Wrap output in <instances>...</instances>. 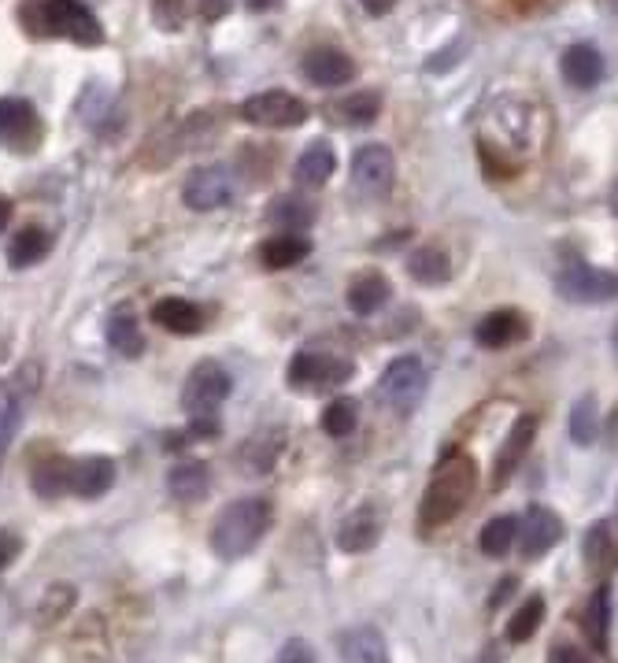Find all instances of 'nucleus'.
<instances>
[{"label": "nucleus", "instance_id": "43", "mask_svg": "<svg viewBox=\"0 0 618 663\" xmlns=\"http://www.w3.org/2000/svg\"><path fill=\"white\" fill-rule=\"evenodd\" d=\"M227 12V0H201V15L204 19H219Z\"/></svg>", "mask_w": 618, "mask_h": 663}, {"label": "nucleus", "instance_id": "7", "mask_svg": "<svg viewBox=\"0 0 618 663\" xmlns=\"http://www.w3.org/2000/svg\"><path fill=\"white\" fill-rule=\"evenodd\" d=\"M42 115L23 96H0V145L12 152H31L42 141Z\"/></svg>", "mask_w": 618, "mask_h": 663}, {"label": "nucleus", "instance_id": "19", "mask_svg": "<svg viewBox=\"0 0 618 663\" xmlns=\"http://www.w3.org/2000/svg\"><path fill=\"white\" fill-rule=\"evenodd\" d=\"M152 323L163 327L167 334L190 338L204 327V311L185 297H163V300H156V308H152Z\"/></svg>", "mask_w": 618, "mask_h": 663}, {"label": "nucleus", "instance_id": "10", "mask_svg": "<svg viewBox=\"0 0 618 663\" xmlns=\"http://www.w3.org/2000/svg\"><path fill=\"white\" fill-rule=\"evenodd\" d=\"M392 179H397V160H392L386 145H363V149L352 156V182H356L363 193H370V197L389 193Z\"/></svg>", "mask_w": 618, "mask_h": 663}, {"label": "nucleus", "instance_id": "29", "mask_svg": "<svg viewBox=\"0 0 618 663\" xmlns=\"http://www.w3.org/2000/svg\"><path fill=\"white\" fill-rule=\"evenodd\" d=\"M408 271L411 278H419L423 286H440V282H448V275H453V260L437 245H419L408 256Z\"/></svg>", "mask_w": 618, "mask_h": 663}, {"label": "nucleus", "instance_id": "20", "mask_svg": "<svg viewBox=\"0 0 618 663\" xmlns=\"http://www.w3.org/2000/svg\"><path fill=\"white\" fill-rule=\"evenodd\" d=\"M337 652L345 663H389L386 638L375 627H352L341 633Z\"/></svg>", "mask_w": 618, "mask_h": 663}, {"label": "nucleus", "instance_id": "21", "mask_svg": "<svg viewBox=\"0 0 618 663\" xmlns=\"http://www.w3.org/2000/svg\"><path fill=\"white\" fill-rule=\"evenodd\" d=\"M333 171H337V152H333L330 141L319 138L300 152L297 182L304 185V190H319V185H327L333 179Z\"/></svg>", "mask_w": 618, "mask_h": 663}, {"label": "nucleus", "instance_id": "32", "mask_svg": "<svg viewBox=\"0 0 618 663\" xmlns=\"http://www.w3.org/2000/svg\"><path fill=\"white\" fill-rule=\"evenodd\" d=\"M515 541H518V519H515V515H496V519H489L482 526V538H478L482 552L493 556V560L512 552Z\"/></svg>", "mask_w": 618, "mask_h": 663}, {"label": "nucleus", "instance_id": "42", "mask_svg": "<svg viewBox=\"0 0 618 663\" xmlns=\"http://www.w3.org/2000/svg\"><path fill=\"white\" fill-rule=\"evenodd\" d=\"M552 663H588V656L577 645H566L563 641V645L552 649Z\"/></svg>", "mask_w": 618, "mask_h": 663}, {"label": "nucleus", "instance_id": "6", "mask_svg": "<svg viewBox=\"0 0 618 663\" xmlns=\"http://www.w3.org/2000/svg\"><path fill=\"white\" fill-rule=\"evenodd\" d=\"M42 15L56 37H67V42H75V45L104 42V26L96 23V15L82 4V0H45Z\"/></svg>", "mask_w": 618, "mask_h": 663}, {"label": "nucleus", "instance_id": "13", "mask_svg": "<svg viewBox=\"0 0 618 663\" xmlns=\"http://www.w3.org/2000/svg\"><path fill=\"white\" fill-rule=\"evenodd\" d=\"M381 538V508L378 504H359L337 526V545L345 552H370Z\"/></svg>", "mask_w": 618, "mask_h": 663}, {"label": "nucleus", "instance_id": "28", "mask_svg": "<svg viewBox=\"0 0 618 663\" xmlns=\"http://www.w3.org/2000/svg\"><path fill=\"white\" fill-rule=\"evenodd\" d=\"M48 249H53V233L42 227H26L19 230L12 245H8V263H12L15 271L34 267V263H42L48 256Z\"/></svg>", "mask_w": 618, "mask_h": 663}, {"label": "nucleus", "instance_id": "45", "mask_svg": "<svg viewBox=\"0 0 618 663\" xmlns=\"http://www.w3.org/2000/svg\"><path fill=\"white\" fill-rule=\"evenodd\" d=\"M244 4H249L252 12H274V8H278L282 0H244Z\"/></svg>", "mask_w": 618, "mask_h": 663}, {"label": "nucleus", "instance_id": "34", "mask_svg": "<svg viewBox=\"0 0 618 663\" xmlns=\"http://www.w3.org/2000/svg\"><path fill=\"white\" fill-rule=\"evenodd\" d=\"M600 437V412H596L593 397H582L571 412V442L574 445H593Z\"/></svg>", "mask_w": 618, "mask_h": 663}, {"label": "nucleus", "instance_id": "39", "mask_svg": "<svg viewBox=\"0 0 618 663\" xmlns=\"http://www.w3.org/2000/svg\"><path fill=\"white\" fill-rule=\"evenodd\" d=\"M182 12H185V0H156V23H160L163 31H179L185 19Z\"/></svg>", "mask_w": 618, "mask_h": 663}, {"label": "nucleus", "instance_id": "15", "mask_svg": "<svg viewBox=\"0 0 618 663\" xmlns=\"http://www.w3.org/2000/svg\"><path fill=\"white\" fill-rule=\"evenodd\" d=\"M115 485V464L107 456H85V460H71V475H67V493L82 496V501H96Z\"/></svg>", "mask_w": 618, "mask_h": 663}, {"label": "nucleus", "instance_id": "41", "mask_svg": "<svg viewBox=\"0 0 618 663\" xmlns=\"http://www.w3.org/2000/svg\"><path fill=\"white\" fill-rule=\"evenodd\" d=\"M15 556H19V538H15V534H8V530H0V571H4Z\"/></svg>", "mask_w": 618, "mask_h": 663}, {"label": "nucleus", "instance_id": "48", "mask_svg": "<svg viewBox=\"0 0 618 663\" xmlns=\"http://www.w3.org/2000/svg\"><path fill=\"white\" fill-rule=\"evenodd\" d=\"M611 208L618 212V185H615V193H611Z\"/></svg>", "mask_w": 618, "mask_h": 663}, {"label": "nucleus", "instance_id": "37", "mask_svg": "<svg viewBox=\"0 0 618 663\" xmlns=\"http://www.w3.org/2000/svg\"><path fill=\"white\" fill-rule=\"evenodd\" d=\"M378 112H381L378 93H356V96H345V101H341V119L352 126H370L378 119Z\"/></svg>", "mask_w": 618, "mask_h": 663}, {"label": "nucleus", "instance_id": "49", "mask_svg": "<svg viewBox=\"0 0 618 663\" xmlns=\"http://www.w3.org/2000/svg\"><path fill=\"white\" fill-rule=\"evenodd\" d=\"M607 4H611V12L618 15V0H607Z\"/></svg>", "mask_w": 618, "mask_h": 663}, {"label": "nucleus", "instance_id": "33", "mask_svg": "<svg viewBox=\"0 0 618 663\" xmlns=\"http://www.w3.org/2000/svg\"><path fill=\"white\" fill-rule=\"evenodd\" d=\"M67 475H71V460L67 456H48L34 467V490L42 496H60L67 493Z\"/></svg>", "mask_w": 618, "mask_h": 663}, {"label": "nucleus", "instance_id": "12", "mask_svg": "<svg viewBox=\"0 0 618 663\" xmlns=\"http://www.w3.org/2000/svg\"><path fill=\"white\" fill-rule=\"evenodd\" d=\"M233 197V182L222 168H196L182 185V201L190 204L193 212H215L222 204H230Z\"/></svg>", "mask_w": 618, "mask_h": 663}, {"label": "nucleus", "instance_id": "1", "mask_svg": "<svg viewBox=\"0 0 618 663\" xmlns=\"http://www.w3.org/2000/svg\"><path fill=\"white\" fill-rule=\"evenodd\" d=\"M474 479H478V467L467 453H448L445 460L437 464V471L430 475V485L423 493V508H419L426 530L448 526L467 508V501L474 496Z\"/></svg>", "mask_w": 618, "mask_h": 663}, {"label": "nucleus", "instance_id": "26", "mask_svg": "<svg viewBox=\"0 0 618 663\" xmlns=\"http://www.w3.org/2000/svg\"><path fill=\"white\" fill-rule=\"evenodd\" d=\"M23 408H26L23 382H19V378H8V382H0V460H4L8 445H12L19 423H23Z\"/></svg>", "mask_w": 618, "mask_h": 663}, {"label": "nucleus", "instance_id": "9", "mask_svg": "<svg viewBox=\"0 0 618 663\" xmlns=\"http://www.w3.org/2000/svg\"><path fill=\"white\" fill-rule=\"evenodd\" d=\"M352 378V364L341 356L327 353H300L293 356V364L286 370V382L297 389H337Z\"/></svg>", "mask_w": 618, "mask_h": 663}, {"label": "nucleus", "instance_id": "18", "mask_svg": "<svg viewBox=\"0 0 618 663\" xmlns=\"http://www.w3.org/2000/svg\"><path fill=\"white\" fill-rule=\"evenodd\" d=\"M526 330H529V323L518 316V311L500 308V311H489L482 323H478L474 338L482 348H507V345H515V341H523Z\"/></svg>", "mask_w": 618, "mask_h": 663}, {"label": "nucleus", "instance_id": "8", "mask_svg": "<svg viewBox=\"0 0 618 663\" xmlns=\"http://www.w3.org/2000/svg\"><path fill=\"white\" fill-rule=\"evenodd\" d=\"M241 115L252 126H267V130H286V126H300L308 119V104L300 96H293L286 90H267L256 93L241 104Z\"/></svg>", "mask_w": 618, "mask_h": 663}, {"label": "nucleus", "instance_id": "40", "mask_svg": "<svg viewBox=\"0 0 618 663\" xmlns=\"http://www.w3.org/2000/svg\"><path fill=\"white\" fill-rule=\"evenodd\" d=\"M274 663H316V649H311L304 638H293V641L282 645L278 660H274Z\"/></svg>", "mask_w": 618, "mask_h": 663}, {"label": "nucleus", "instance_id": "31", "mask_svg": "<svg viewBox=\"0 0 618 663\" xmlns=\"http://www.w3.org/2000/svg\"><path fill=\"white\" fill-rule=\"evenodd\" d=\"M585 633L596 649L607 652V633H611V590L600 586L585 608Z\"/></svg>", "mask_w": 618, "mask_h": 663}, {"label": "nucleus", "instance_id": "14", "mask_svg": "<svg viewBox=\"0 0 618 663\" xmlns=\"http://www.w3.org/2000/svg\"><path fill=\"white\" fill-rule=\"evenodd\" d=\"M559 538H563V523L548 508H529L526 519L518 523V545H523L526 560H541L545 552H552Z\"/></svg>", "mask_w": 618, "mask_h": 663}, {"label": "nucleus", "instance_id": "2", "mask_svg": "<svg viewBox=\"0 0 618 663\" xmlns=\"http://www.w3.org/2000/svg\"><path fill=\"white\" fill-rule=\"evenodd\" d=\"M271 504L263 496H244V501H233L222 508V515L215 519L211 530V549L222 556V560H241L263 541V534L271 530Z\"/></svg>", "mask_w": 618, "mask_h": 663}, {"label": "nucleus", "instance_id": "47", "mask_svg": "<svg viewBox=\"0 0 618 663\" xmlns=\"http://www.w3.org/2000/svg\"><path fill=\"white\" fill-rule=\"evenodd\" d=\"M611 348H615V359H618V323H615V334H611Z\"/></svg>", "mask_w": 618, "mask_h": 663}, {"label": "nucleus", "instance_id": "25", "mask_svg": "<svg viewBox=\"0 0 618 663\" xmlns=\"http://www.w3.org/2000/svg\"><path fill=\"white\" fill-rule=\"evenodd\" d=\"M308 252H311V241L304 238V233H278V238L260 245V260L267 271H286L308 260Z\"/></svg>", "mask_w": 618, "mask_h": 663}, {"label": "nucleus", "instance_id": "17", "mask_svg": "<svg viewBox=\"0 0 618 663\" xmlns=\"http://www.w3.org/2000/svg\"><path fill=\"white\" fill-rule=\"evenodd\" d=\"M534 434H537V419L534 415H518L512 434L504 437L496 453V464H493V485H504L507 479L515 475V467L523 464V456H529V445H534Z\"/></svg>", "mask_w": 618, "mask_h": 663}, {"label": "nucleus", "instance_id": "46", "mask_svg": "<svg viewBox=\"0 0 618 663\" xmlns=\"http://www.w3.org/2000/svg\"><path fill=\"white\" fill-rule=\"evenodd\" d=\"M8 222H12V201H8V197H0V230H4Z\"/></svg>", "mask_w": 618, "mask_h": 663}, {"label": "nucleus", "instance_id": "23", "mask_svg": "<svg viewBox=\"0 0 618 663\" xmlns=\"http://www.w3.org/2000/svg\"><path fill=\"white\" fill-rule=\"evenodd\" d=\"M392 297V286L386 275H378V271H367V275H359L356 282L348 286V308L356 311V316H375V311H381L389 305Z\"/></svg>", "mask_w": 618, "mask_h": 663}, {"label": "nucleus", "instance_id": "24", "mask_svg": "<svg viewBox=\"0 0 618 663\" xmlns=\"http://www.w3.org/2000/svg\"><path fill=\"white\" fill-rule=\"evenodd\" d=\"M319 208L311 197H300V193H286V197H278L267 208V222H274V227H286V233H300L308 230L311 222H316Z\"/></svg>", "mask_w": 618, "mask_h": 663}, {"label": "nucleus", "instance_id": "36", "mask_svg": "<svg viewBox=\"0 0 618 663\" xmlns=\"http://www.w3.org/2000/svg\"><path fill=\"white\" fill-rule=\"evenodd\" d=\"M356 404L345 401V397H337V401H330L327 408H322V431H327L330 437H348L352 431H356Z\"/></svg>", "mask_w": 618, "mask_h": 663}, {"label": "nucleus", "instance_id": "44", "mask_svg": "<svg viewBox=\"0 0 618 663\" xmlns=\"http://www.w3.org/2000/svg\"><path fill=\"white\" fill-rule=\"evenodd\" d=\"M363 8H367L370 15H386V12H392L397 8V0H359Z\"/></svg>", "mask_w": 618, "mask_h": 663}, {"label": "nucleus", "instance_id": "5", "mask_svg": "<svg viewBox=\"0 0 618 663\" xmlns=\"http://www.w3.org/2000/svg\"><path fill=\"white\" fill-rule=\"evenodd\" d=\"M227 397H230V375L219 364H215V359H204V364H196L190 370V378H185L182 404H185V412L196 415V419L219 412Z\"/></svg>", "mask_w": 618, "mask_h": 663}, {"label": "nucleus", "instance_id": "11", "mask_svg": "<svg viewBox=\"0 0 618 663\" xmlns=\"http://www.w3.org/2000/svg\"><path fill=\"white\" fill-rule=\"evenodd\" d=\"M300 71H304V78H308L311 85H322V90H337V85L352 82V75H356V64H352V56L341 53V48L316 45L300 60Z\"/></svg>", "mask_w": 618, "mask_h": 663}, {"label": "nucleus", "instance_id": "16", "mask_svg": "<svg viewBox=\"0 0 618 663\" xmlns=\"http://www.w3.org/2000/svg\"><path fill=\"white\" fill-rule=\"evenodd\" d=\"M604 71H607V64L596 45L574 42L563 48V78L574 85V90H593V85H600Z\"/></svg>", "mask_w": 618, "mask_h": 663}, {"label": "nucleus", "instance_id": "4", "mask_svg": "<svg viewBox=\"0 0 618 663\" xmlns=\"http://www.w3.org/2000/svg\"><path fill=\"white\" fill-rule=\"evenodd\" d=\"M556 289L574 305H607V300H618V275L593 263H571L559 271Z\"/></svg>", "mask_w": 618, "mask_h": 663}, {"label": "nucleus", "instance_id": "3", "mask_svg": "<svg viewBox=\"0 0 618 663\" xmlns=\"http://www.w3.org/2000/svg\"><path fill=\"white\" fill-rule=\"evenodd\" d=\"M430 389V370L419 356H397L392 364L381 370L378 378V401L389 404L392 412L408 415L423 404Z\"/></svg>", "mask_w": 618, "mask_h": 663}, {"label": "nucleus", "instance_id": "30", "mask_svg": "<svg viewBox=\"0 0 618 663\" xmlns=\"http://www.w3.org/2000/svg\"><path fill=\"white\" fill-rule=\"evenodd\" d=\"M107 345L126 359H137L145 353V334H141V327H137L134 311H126V308L115 311L112 323H107Z\"/></svg>", "mask_w": 618, "mask_h": 663}, {"label": "nucleus", "instance_id": "38", "mask_svg": "<svg viewBox=\"0 0 618 663\" xmlns=\"http://www.w3.org/2000/svg\"><path fill=\"white\" fill-rule=\"evenodd\" d=\"M607 549H611V534H607V523H596L593 530L585 534V560L593 563V568H600Z\"/></svg>", "mask_w": 618, "mask_h": 663}, {"label": "nucleus", "instance_id": "27", "mask_svg": "<svg viewBox=\"0 0 618 663\" xmlns=\"http://www.w3.org/2000/svg\"><path fill=\"white\" fill-rule=\"evenodd\" d=\"M282 448H286V434H282L278 426H267V431L249 437V445L241 448V460H244L249 471L263 475V471H271V467L278 464Z\"/></svg>", "mask_w": 618, "mask_h": 663}, {"label": "nucleus", "instance_id": "35", "mask_svg": "<svg viewBox=\"0 0 618 663\" xmlns=\"http://www.w3.org/2000/svg\"><path fill=\"white\" fill-rule=\"evenodd\" d=\"M541 622H545V601L541 597H529L523 608H518L515 616H512V622H507V638H512L515 645H523V641L534 638Z\"/></svg>", "mask_w": 618, "mask_h": 663}, {"label": "nucleus", "instance_id": "22", "mask_svg": "<svg viewBox=\"0 0 618 663\" xmlns=\"http://www.w3.org/2000/svg\"><path fill=\"white\" fill-rule=\"evenodd\" d=\"M208 485H211V471H208V464H201V460L174 464L171 471H167V490H171L174 501H182V504H193V501H201V496H208Z\"/></svg>", "mask_w": 618, "mask_h": 663}]
</instances>
